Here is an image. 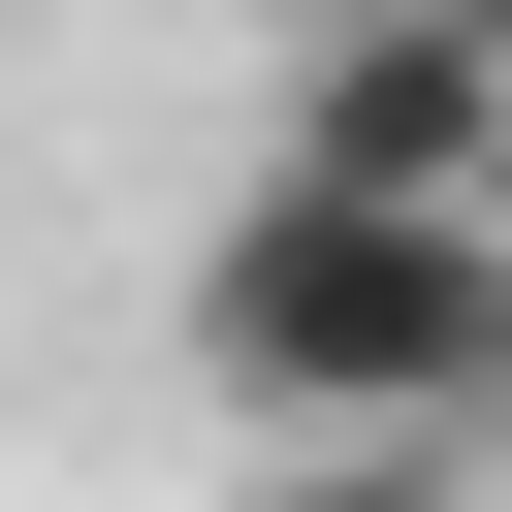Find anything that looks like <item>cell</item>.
Segmentation results:
<instances>
[{"label": "cell", "instance_id": "obj_1", "mask_svg": "<svg viewBox=\"0 0 512 512\" xmlns=\"http://www.w3.org/2000/svg\"><path fill=\"white\" fill-rule=\"evenodd\" d=\"M192 384L288 448V416H512V224L480 192H352V160H256L192 224Z\"/></svg>", "mask_w": 512, "mask_h": 512}, {"label": "cell", "instance_id": "obj_2", "mask_svg": "<svg viewBox=\"0 0 512 512\" xmlns=\"http://www.w3.org/2000/svg\"><path fill=\"white\" fill-rule=\"evenodd\" d=\"M256 160L480 192V160H512V0H352V32H288V128H256Z\"/></svg>", "mask_w": 512, "mask_h": 512}, {"label": "cell", "instance_id": "obj_3", "mask_svg": "<svg viewBox=\"0 0 512 512\" xmlns=\"http://www.w3.org/2000/svg\"><path fill=\"white\" fill-rule=\"evenodd\" d=\"M256 512H512V416H288Z\"/></svg>", "mask_w": 512, "mask_h": 512}, {"label": "cell", "instance_id": "obj_4", "mask_svg": "<svg viewBox=\"0 0 512 512\" xmlns=\"http://www.w3.org/2000/svg\"><path fill=\"white\" fill-rule=\"evenodd\" d=\"M256 32H352V0H256Z\"/></svg>", "mask_w": 512, "mask_h": 512}, {"label": "cell", "instance_id": "obj_5", "mask_svg": "<svg viewBox=\"0 0 512 512\" xmlns=\"http://www.w3.org/2000/svg\"><path fill=\"white\" fill-rule=\"evenodd\" d=\"M480 224H512V160H480Z\"/></svg>", "mask_w": 512, "mask_h": 512}]
</instances>
